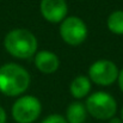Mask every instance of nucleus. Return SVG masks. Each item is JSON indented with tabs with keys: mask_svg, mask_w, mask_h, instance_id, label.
<instances>
[{
	"mask_svg": "<svg viewBox=\"0 0 123 123\" xmlns=\"http://www.w3.org/2000/svg\"><path fill=\"white\" fill-rule=\"evenodd\" d=\"M87 34V25L79 17H66L60 23V36L62 41L69 45L81 44L86 40Z\"/></svg>",
	"mask_w": 123,
	"mask_h": 123,
	"instance_id": "5",
	"label": "nucleus"
},
{
	"mask_svg": "<svg viewBox=\"0 0 123 123\" xmlns=\"http://www.w3.org/2000/svg\"><path fill=\"white\" fill-rule=\"evenodd\" d=\"M42 17L53 24L61 23L68 12L66 0H41L40 4Z\"/></svg>",
	"mask_w": 123,
	"mask_h": 123,
	"instance_id": "7",
	"label": "nucleus"
},
{
	"mask_svg": "<svg viewBox=\"0 0 123 123\" xmlns=\"http://www.w3.org/2000/svg\"><path fill=\"white\" fill-rule=\"evenodd\" d=\"M42 123H67L66 118L62 116V115H59V114H53V115H49L47 116Z\"/></svg>",
	"mask_w": 123,
	"mask_h": 123,
	"instance_id": "12",
	"label": "nucleus"
},
{
	"mask_svg": "<svg viewBox=\"0 0 123 123\" xmlns=\"http://www.w3.org/2000/svg\"><path fill=\"white\" fill-rule=\"evenodd\" d=\"M85 106L88 115L100 121L112 118L117 111L116 99L105 91H97L90 94L86 98Z\"/></svg>",
	"mask_w": 123,
	"mask_h": 123,
	"instance_id": "3",
	"label": "nucleus"
},
{
	"mask_svg": "<svg viewBox=\"0 0 123 123\" xmlns=\"http://www.w3.org/2000/svg\"><path fill=\"white\" fill-rule=\"evenodd\" d=\"M42 112V104L35 96H22L12 106V117L17 123L35 122Z\"/></svg>",
	"mask_w": 123,
	"mask_h": 123,
	"instance_id": "4",
	"label": "nucleus"
},
{
	"mask_svg": "<svg viewBox=\"0 0 123 123\" xmlns=\"http://www.w3.org/2000/svg\"><path fill=\"white\" fill-rule=\"evenodd\" d=\"M35 66L42 73L51 74L59 69L60 60H59V56L54 54L53 51L41 50L35 54Z\"/></svg>",
	"mask_w": 123,
	"mask_h": 123,
	"instance_id": "8",
	"label": "nucleus"
},
{
	"mask_svg": "<svg viewBox=\"0 0 123 123\" xmlns=\"http://www.w3.org/2000/svg\"><path fill=\"white\" fill-rule=\"evenodd\" d=\"M87 115L88 114L84 103L73 102L66 110V121L67 123H85Z\"/></svg>",
	"mask_w": 123,
	"mask_h": 123,
	"instance_id": "10",
	"label": "nucleus"
},
{
	"mask_svg": "<svg viewBox=\"0 0 123 123\" xmlns=\"http://www.w3.org/2000/svg\"><path fill=\"white\" fill-rule=\"evenodd\" d=\"M32 123H35V122H32Z\"/></svg>",
	"mask_w": 123,
	"mask_h": 123,
	"instance_id": "17",
	"label": "nucleus"
},
{
	"mask_svg": "<svg viewBox=\"0 0 123 123\" xmlns=\"http://www.w3.org/2000/svg\"><path fill=\"white\" fill-rule=\"evenodd\" d=\"M121 120L123 121V106H122V110H121Z\"/></svg>",
	"mask_w": 123,
	"mask_h": 123,
	"instance_id": "16",
	"label": "nucleus"
},
{
	"mask_svg": "<svg viewBox=\"0 0 123 123\" xmlns=\"http://www.w3.org/2000/svg\"><path fill=\"white\" fill-rule=\"evenodd\" d=\"M117 81H118V87L123 92V68L118 72V77H117Z\"/></svg>",
	"mask_w": 123,
	"mask_h": 123,
	"instance_id": "13",
	"label": "nucleus"
},
{
	"mask_svg": "<svg viewBox=\"0 0 123 123\" xmlns=\"http://www.w3.org/2000/svg\"><path fill=\"white\" fill-rule=\"evenodd\" d=\"M4 47L6 51L13 57L25 60L35 56L37 51V38L28 29H13L4 40Z\"/></svg>",
	"mask_w": 123,
	"mask_h": 123,
	"instance_id": "2",
	"label": "nucleus"
},
{
	"mask_svg": "<svg viewBox=\"0 0 123 123\" xmlns=\"http://www.w3.org/2000/svg\"><path fill=\"white\" fill-rule=\"evenodd\" d=\"M29 72L17 63H5L0 67V92L7 97L23 94L30 85Z\"/></svg>",
	"mask_w": 123,
	"mask_h": 123,
	"instance_id": "1",
	"label": "nucleus"
},
{
	"mask_svg": "<svg viewBox=\"0 0 123 123\" xmlns=\"http://www.w3.org/2000/svg\"><path fill=\"white\" fill-rule=\"evenodd\" d=\"M118 67L110 60H97L88 68V78L99 86H110L117 80Z\"/></svg>",
	"mask_w": 123,
	"mask_h": 123,
	"instance_id": "6",
	"label": "nucleus"
},
{
	"mask_svg": "<svg viewBox=\"0 0 123 123\" xmlns=\"http://www.w3.org/2000/svg\"><path fill=\"white\" fill-rule=\"evenodd\" d=\"M108 29L115 35H123V10L111 12L106 20Z\"/></svg>",
	"mask_w": 123,
	"mask_h": 123,
	"instance_id": "11",
	"label": "nucleus"
},
{
	"mask_svg": "<svg viewBox=\"0 0 123 123\" xmlns=\"http://www.w3.org/2000/svg\"><path fill=\"white\" fill-rule=\"evenodd\" d=\"M109 121H110V123H122V120H121V118H116V117H112V118H110Z\"/></svg>",
	"mask_w": 123,
	"mask_h": 123,
	"instance_id": "15",
	"label": "nucleus"
},
{
	"mask_svg": "<svg viewBox=\"0 0 123 123\" xmlns=\"http://www.w3.org/2000/svg\"><path fill=\"white\" fill-rule=\"evenodd\" d=\"M91 80L86 75H78L75 77L71 85H69V92L75 99H82L88 96L91 91Z\"/></svg>",
	"mask_w": 123,
	"mask_h": 123,
	"instance_id": "9",
	"label": "nucleus"
},
{
	"mask_svg": "<svg viewBox=\"0 0 123 123\" xmlns=\"http://www.w3.org/2000/svg\"><path fill=\"white\" fill-rule=\"evenodd\" d=\"M6 118H7L6 112H5V110L0 106V123H6Z\"/></svg>",
	"mask_w": 123,
	"mask_h": 123,
	"instance_id": "14",
	"label": "nucleus"
}]
</instances>
